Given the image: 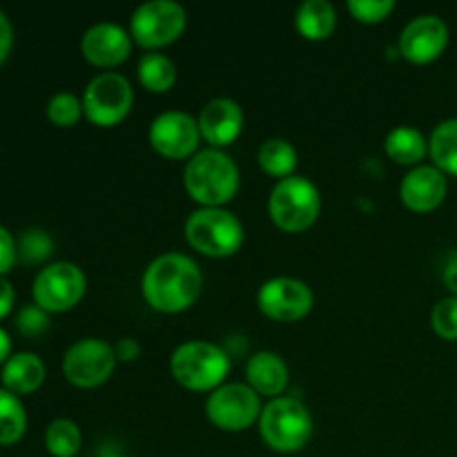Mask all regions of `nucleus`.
Returning <instances> with one entry per match:
<instances>
[{
  "instance_id": "nucleus-13",
  "label": "nucleus",
  "mask_w": 457,
  "mask_h": 457,
  "mask_svg": "<svg viewBox=\"0 0 457 457\" xmlns=\"http://www.w3.org/2000/svg\"><path fill=\"white\" fill-rule=\"evenodd\" d=\"M147 138H150L152 150L159 152L165 159H192L201 141L199 120H195L186 112H163L152 120Z\"/></svg>"
},
{
  "instance_id": "nucleus-21",
  "label": "nucleus",
  "mask_w": 457,
  "mask_h": 457,
  "mask_svg": "<svg viewBox=\"0 0 457 457\" xmlns=\"http://www.w3.org/2000/svg\"><path fill=\"white\" fill-rule=\"evenodd\" d=\"M386 154L397 165H411L418 168L420 161L428 154V141L420 129L411 128V125H400V128L391 129L384 141Z\"/></svg>"
},
{
  "instance_id": "nucleus-36",
  "label": "nucleus",
  "mask_w": 457,
  "mask_h": 457,
  "mask_svg": "<svg viewBox=\"0 0 457 457\" xmlns=\"http://www.w3.org/2000/svg\"><path fill=\"white\" fill-rule=\"evenodd\" d=\"M445 286L451 290L453 297H457V254H453L445 266Z\"/></svg>"
},
{
  "instance_id": "nucleus-16",
  "label": "nucleus",
  "mask_w": 457,
  "mask_h": 457,
  "mask_svg": "<svg viewBox=\"0 0 457 457\" xmlns=\"http://www.w3.org/2000/svg\"><path fill=\"white\" fill-rule=\"evenodd\" d=\"M129 52H132V34H128L116 22L92 25L80 38V54L85 61L105 70L128 61Z\"/></svg>"
},
{
  "instance_id": "nucleus-35",
  "label": "nucleus",
  "mask_w": 457,
  "mask_h": 457,
  "mask_svg": "<svg viewBox=\"0 0 457 457\" xmlns=\"http://www.w3.org/2000/svg\"><path fill=\"white\" fill-rule=\"evenodd\" d=\"M13 299H16L13 286L9 284L4 277H0V320H3V317H7V312L12 311Z\"/></svg>"
},
{
  "instance_id": "nucleus-30",
  "label": "nucleus",
  "mask_w": 457,
  "mask_h": 457,
  "mask_svg": "<svg viewBox=\"0 0 457 457\" xmlns=\"http://www.w3.org/2000/svg\"><path fill=\"white\" fill-rule=\"evenodd\" d=\"M395 9L393 0H348V12L364 25H375V22L386 21Z\"/></svg>"
},
{
  "instance_id": "nucleus-6",
  "label": "nucleus",
  "mask_w": 457,
  "mask_h": 457,
  "mask_svg": "<svg viewBox=\"0 0 457 457\" xmlns=\"http://www.w3.org/2000/svg\"><path fill=\"white\" fill-rule=\"evenodd\" d=\"M186 239L196 253L223 259L244 245L245 232L239 219L223 208H201L186 221Z\"/></svg>"
},
{
  "instance_id": "nucleus-38",
  "label": "nucleus",
  "mask_w": 457,
  "mask_h": 457,
  "mask_svg": "<svg viewBox=\"0 0 457 457\" xmlns=\"http://www.w3.org/2000/svg\"><path fill=\"white\" fill-rule=\"evenodd\" d=\"M101 457H128V455H120V453H114V451H103Z\"/></svg>"
},
{
  "instance_id": "nucleus-17",
  "label": "nucleus",
  "mask_w": 457,
  "mask_h": 457,
  "mask_svg": "<svg viewBox=\"0 0 457 457\" xmlns=\"http://www.w3.org/2000/svg\"><path fill=\"white\" fill-rule=\"evenodd\" d=\"M199 129L212 147L230 145L244 129V110L232 98H214L201 110Z\"/></svg>"
},
{
  "instance_id": "nucleus-10",
  "label": "nucleus",
  "mask_w": 457,
  "mask_h": 457,
  "mask_svg": "<svg viewBox=\"0 0 457 457\" xmlns=\"http://www.w3.org/2000/svg\"><path fill=\"white\" fill-rule=\"evenodd\" d=\"M116 369V351L103 339H79L62 357L67 382L79 388H96L112 378Z\"/></svg>"
},
{
  "instance_id": "nucleus-4",
  "label": "nucleus",
  "mask_w": 457,
  "mask_h": 457,
  "mask_svg": "<svg viewBox=\"0 0 457 457\" xmlns=\"http://www.w3.org/2000/svg\"><path fill=\"white\" fill-rule=\"evenodd\" d=\"M259 436L277 453H297L312 436V418L295 397H275L259 415Z\"/></svg>"
},
{
  "instance_id": "nucleus-15",
  "label": "nucleus",
  "mask_w": 457,
  "mask_h": 457,
  "mask_svg": "<svg viewBox=\"0 0 457 457\" xmlns=\"http://www.w3.org/2000/svg\"><path fill=\"white\" fill-rule=\"evenodd\" d=\"M449 192L446 174L436 165H418L409 170L400 183V199L411 212L427 214L440 208Z\"/></svg>"
},
{
  "instance_id": "nucleus-24",
  "label": "nucleus",
  "mask_w": 457,
  "mask_h": 457,
  "mask_svg": "<svg viewBox=\"0 0 457 457\" xmlns=\"http://www.w3.org/2000/svg\"><path fill=\"white\" fill-rule=\"evenodd\" d=\"M138 80L152 94H163L177 83V67L163 54H145L137 67Z\"/></svg>"
},
{
  "instance_id": "nucleus-34",
  "label": "nucleus",
  "mask_w": 457,
  "mask_h": 457,
  "mask_svg": "<svg viewBox=\"0 0 457 457\" xmlns=\"http://www.w3.org/2000/svg\"><path fill=\"white\" fill-rule=\"evenodd\" d=\"M116 351V360H123V361H134L141 353V346L137 344V339L128 337V339H120L119 344L114 346Z\"/></svg>"
},
{
  "instance_id": "nucleus-1",
  "label": "nucleus",
  "mask_w": 457,
  "mask_h": 457,
  "mask_svg": "<svg viewBox=\"0 0 457 457\" xmlns=\"http://www.w3.org/2000/svg\"><path fill=\"white\" fill-rule=\"evenodd\" d=\"M204 275L195 259L181 253H165L145 268L141 293L154 311L174 315L199 299Z\"/></svg>"
},
{
  "instance_id": "nucleus-11",
  "label": "nucleus",
  "mask_w": 457,
  "mask_h": 457,
  "mask_svg": "<svg viewBox=\"0 0 457 457\" xmlns=\"http://www.w3.org/2000/svg\"><path fill=\"white\" fill-rule=\"evenodd\" d=\"M262 400L248 384H223L210 393L205 402V415L217 428L239 433L259 422Z\"/></svg>"
},
{
  "instance_id": "nucleus-14",
  "label": "nucleus",
  "mask_w": 457,
  "mask_h": 457,
  "mask_svg": "<svg viewBox=\"0 0 457 457\" xmlns=\"http://www.w3.org/2000/svg\"><path fill=\"white\" fill-rule=\"evenodd\" d=\"M449 27L436 13L413 18L400 34V54L413 65H428L445 54Z\"/></svg>"
},
{
  "instance_id": "nucleus-28",
  "label": "nucleus",
  "mask_w": 457,
  "mask_h": 457,
  "mask_svg": "<svg viewBox=\"0 0 457 457\" xmlns=\"http://www.w3.org/2000/svg\"><path fill=\"white\" fill-rule=\"evenodd\" d=\"M83 116V101L71 92H58L47 103V119L58 128H74Z\"/></svg>"
},
{
  "instance_id": "nucleus-9",
  "label": "nucleus",
  "mask_w": 457,
  "mask_h": 457,
  "mask_svg": "<svg viewBox=\"0 0 457 457\" xmlns=\"http://www.w3.org/2000/svg\"><path fill=\"white\" fill-rule=\"evenodd\" d=\"M85 272L71 262H56L36 275L31 293L36 306L45 312H65L85 297Z\"/></svg>"
},
{
  "instance_id": "nucleus-12",
  "label": "nucleus",
  "mask_w": 457,
  "mask_h": 457,
  "mask_svg": "<svg viewBox=\"0 0 457 457\" xmlns=\"http://www.w3.org/2000/svg\"><path fill=\"white\" fill-rule=\"evenodd\" d=\"M312 290L303 281L293 277H272L263 281L257 293L259 311L272 321H293L303 320L312 311Z\"/></svg>"
},
{
  "instance_id": "nucleus-3",
  "label": "nucleus",
  "mask_w": 457,
  "mask_h": 457,
  "mask_svg": "<svg viewBox=\"0 0 457 457\" xmlns=\"http://www.w3.org/2000/svg\"><path fill=\"white\" fill-rule=\"evenodd\" d=\"M230 357L223 348L210 342H186L170 357V373L183 388L195 393L217 391L223 386Z\"/></svg>"
},
{
  "instance_id": "nucleus-8",
  "label": "nucleus",
  "mask_w": 457,
  "mask_h": 457,
  "mask_svg": "<svg viewBox=\"0 0 457 457\" xmlns=\"http://www.w3.org/2000/svg\"><path fill=\"white\" fill-rule=\"evenodd\" d=\"M186 9L172 0H147L134 9L129 31L134 43L143 49H159L172 45L186 31Z\"/></svg>"
},
{
  "instance_id": "nucleus-2",
  "label": "nucleus",
  "mask_w": 457,
  "mask_h": 457,
  "mask_svg": "<svg viewBox=\"0 0 457 457\" xmlns=\"http://www.w3.org/2000/svg\"><path fill=\"white\" fill-rule=\"evenodd\" d=\"M183 183L192 201L204 208H221L239 190V168L226 152L210 147L187 161Z\"/></svg>"
},
{
  "instance_id": "nucleus-32",
  "label": "nucleus",
  "mask_w": 457,
  "mask_h": 457,
  "mask_svg": "<svg viewBox=\"0 0 457 457\" xmlns=\"http://www.w3.org/2000/svg\"><path fill=\"white\" fill-rule=\"evenodd\" d=\"M18 259V250H16V239L9 235V230L4 226H0V277L4 272H9L13 268Z\"/></svg>"
},
{
  "instance_id": "nucleus-22",
  "label": "nucleus",
  "mask_w": 457,
  "mask_h": 457,
  "mask_svg": "<svg viewBox=\"0 0 457 457\" xmlns=\"http://www.w3.org/2000/svg\"><path fill=\"white\" fill-rule=\"evenodd\" d=\"M257 161L259 168H262L263 172L281 181V179L295 177L299 156L293 143L286 141V138H268V141L262 143V147H259Z\"/></svg>"
},
{
  "instance_id": "nucleus-26",
  "label": "nucleus",
  "mask_w": 457,
  "mask_h": 457,
  "mask_svg": "<svg viewBox=\"0 0 457 457\" xmlns=\"http://www.w3.org/2000/svg\"><path fill=\"white\" fill-rule=\"evenodd\" d=\"M83 445L79 424L71 420L61 418L54 420L45 431V446L54 457H76Z\"/></svg>"
},
{
  "instance_id": "nucleus-18",
  "label": "nucleus",
  "mask_w": 457,
  "mask_h": 457,
  "mask_svg": "<svg viewBox=\"0 0 457 457\" xmlns=\"http://www.w3.org/2000/svg\"><path fill=\"white\" fill-rule=\"evenodd\" d=\"M288 366L281 360L277 353L262 351L254 353L253 357L245 364V379H248V386L253 388L257 395L263 397H281V393L288 386Z\"/></svg>"
},
{
  "instance_id": "nucleus-37",
  "label": "nucleus",
  "mask_w": 457,
  "mask_h": 457,
  "mask_svg": "<svg viewBox=\"0 0 457 457\" xmlns=\"http://www.w3.org/2000/svg\"><path fill=\"white\" fill-rule=\"evenodd\" d=\"M9 353H12V339H9V335L0 328V364H4V361L12 357Z\"/></svg>"
},
{
  "instance_id": "nucleus-23",
  "label": "nucleus",
  "mask_w": 457,
  "mask_h": 457,
  "mask_svg": "<svg viewBox=\"0 0 457 457\" xmlns=\"http://www.w3.org/2000/svg\"><path fill=\"white\" fill-rule=\"evenodd\" d=\"M428 154L440 172L457 177V119H446L436 125L428 138Z\"/></svg>"
},
{
  "instance_id": "nucleus-7",
  "label": "nucleus",
  "mask_w": 457,
  "mask_h": 457,
  "mask_svg": "<svg viewBox=\"0 0 457 457\" xmlns=\"http://www.w3.org/2000/svg\"><path fill=\"white\" fill-rule=\"evenodd\" d=\"M134 105V89L123 74L103 71L94 76L83 94V114L96 128H114Z\"/></svg>"
},
{
  "instance_id": "nucleus-29",
  "label": "nucleus",
  "mask_w": 457,
  "mask_h": 457,
  "mask_svg": "<svg viewBox=\"0 0 457 457\" xmlns=\"http://www.w3.org/2000/svg\"><path fill=\"white\" fill-rule=\"evenodd\" d=\"M431 326L437 337L446 342H457V297L440 299L431 312Z\"/></svg>"
},
{
  "instance_id": "nucleus-33",
  "label": "nucleus",
  "mask_w": 457,
  "mask_h": 457,
  "mask_svg": "<svg viewBox=\"0 0 457 457\" xmlns=\"http://www.w3.org/2000/svg\"><path fill=\"white\" fill-rule=\"evenodd\" d=\"M13 43V27L9 22V18L4 16V12H0V65H3L4 58L12 52Z\"/></svg>"
},
{
  "instance_id": "nucleus-5",
  "label": "nucleus",
  "mask_w": 457,
  "mask_h": 457,
  "mask_svg": "<svg viewBox=\"0 0 457 457\" xmlns=\"http://www.w3.org/2000/svg\"><path fill=\"white\" fill-rule=\"evenodd\" d=\"M321 210V196L315 183L306 177L281 179L270 192L268 212L279 230L297 235L315 226Z\"/></svg>"
},
{
  "instance_id": "nucleus-25",
  "label": "nucleus",
  "mask_w": 457,
  "mask_h": 457,
  "mask_svg": "<svg viewBox=\"0 0 457 457\" xmlns=\"http://www.w3.org/2000/svg\"><path fill=\"white\" fill-rule=\"evenodd\" d=\"M27 428V413L18 395L0 388V446L16 445Z\"/></svg>"
},
{
  "instance_id": "nucleus-20",
  "label": "nucleus",
  "mask_w": 457,
  "mask_h": 457,
  "mask_svg": "<svg viewBox=\"0 0 457 457\" xmlns=\"http://www.w3.org/2000/svg\"><path fill=\"white\" fill-rule=\"evenodd\" d=\"M295 27L306 40H326L337 27V13L328 0H306L295 13Z\"/></svg>"
},
{
  "instance_id": "nucleus-19",
  "label": "nucleus",
  "mask_w": 457,
  "mask_h": 457,
  "mask_svg": "<svg viewBox=\"0 0 457 457\" xmlns=\"http://www.w3.org/2000/svg\"><path fill=\"white\" fill-rule=\"evenodd\" d=\"M45 382V364L34 353H16L3 364V386L13 395H27Z\"/></svg>"
},
{
  "instance_id": "nucleus-31",
  "label": "nucleus",
  "mask_w": 457,
  "mask_h": 457,
  "mask_svg": "<svg viewBox=\"0 0 457 457\" xmlns=\"http://www.w3.org/2000/svg\"><path fill=\"white\" fill-rule=\"evenodd\" d=\"M18 330L25 335H29V337H34V335H40L45 328H47V312L43 311L40 306H25L21 312H18Z\"/></svg>"
},
{
  "instance_id": "nucleus-27",
  "label": "nucleus",
  "mask_w": 457,
  "mask_h": 457,
  "mask_svg": "<svg viewBox=\"0 0 457 457\" xmlns=\"http://www.w3.org/2000/svg\"><path fill=\"white\" fill-rule=\"evenodd\" d=\"M16 250H18V259H21L22 263H40L52 254L54 241L45 230L29 228V230H25L21 237H18Z\"/></svg>"
}]
</instances>
